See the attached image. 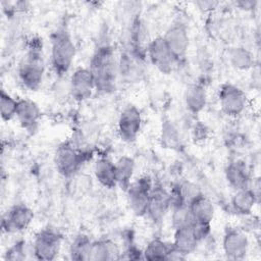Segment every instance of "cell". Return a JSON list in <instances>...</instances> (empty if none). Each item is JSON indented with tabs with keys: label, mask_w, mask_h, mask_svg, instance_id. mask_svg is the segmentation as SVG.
<instances>
[{
	"label": "cell",
	"mask_w": 261,
	"mask_h": 261,
	"mask_svg": "<svg viewBox=\"0 0 261 261\" xmlns=\"http://www.w3.org/2000/svg\"><path fill=\"white\" fill-rule=\"evenodd\" d=\"M89 68L94 75L97 92L107 94L115 90L119 76L118 58L111 46H99L91 58Z\"/></svg>",
	"instance_id": "obj_1"
},
{
	"label": "cell",
	"mask_w": 261,
	"mask_h": 261,
	"mask_svg": "<svg viewBox=\"0 0 261 261\" xmlns=\"http://www.w3.org/2000/svg\"><path fill=\"white\" fill-rule=\"evenodd\" d=\"M45 69L42 42L32 40L17 67V74L21 85L30 91L39 90L44 81Z\"/></svg>",
	"instance_id": "obj_2"
},
{
	"label": "cell",
	"mask_w": 261,
	"mask_h": 261,
	"mask_svg": "<svg viewBox=\"0 0 261 261\" xmlns=\"http://www.w3.org/2000/svg\"><path fill=\"white\" fill-rule=\"evenodd\" d=\"M75 52V45L67 30L58 29L51 35L50 61L52 69L58 76H63L69 71Z\"/></svg>",
	"instance_id": "obj_3"
},
{
	"label": "cell",
	"mask_w": 261,
	"mask_h": 261,
	"mask_svg": "<svg viewBox=\"0 0 261 261\" xmlns=\"http://www.w3.org/2000/svg\"><path fill=\"white\" fill-rule=\"evenodd\" d=\"M62 234L51 227L41 229L32 243L33 258L37 260H54L61 249Z\"/></svg>",
	"instance_id": "obj_4"
},
{
	"label": "cell",
	"mask_w": 261,
	"mask_h": 261,
	"mask_svg": "<svg viewBox=\"0 0 261 261\" xmlns=\"http://www.w3.org/2000/svg\"><path fill=\"white\" fill-rule=\"evenodd\" d=\"M146 54L152 65L164 74L171 73L179 65V60L171 52L162 36H158L149 42Z\"/></svg>",
	"instance_id": "obj_5"
},
{
	"label": "cell",
	"mask_w": 261,
	"mask_h": 261,
	"mask_svg": "<svg viewBox=\"0 0 261 261\" xmlns=\"http://www.w3.org/2000/svg\"><path fill=\"white\" fill-rule=\"evenodd\" d=\"M153 185V179L149 175H142L133 180L125 190L129 208L137 216L147 215Z\"/></svg>",
	"instance_id": "obj_6"
},
{
	"label": "cell",
	"mask_w": 261,
	"mask_h": 261,
	"mask_svg": "<svg viewBox=\"0 0 261 261\" xmlns=\"http://www.w3.org/2000/svg\"><path fill=\"white\" fill-rule=\"evenodd\" d=\"M217 97L221 111L230 117L240 116L248 105L246 93L241 88L230 83H225L220 86Z\"/></svg>",
	"instance_id": "obj_7"
},
{
	"label": "cell",
	"mask_w": 261,
	"mask_h": 261,
	"mask_svg": "<svg viewBox=\"0 0 261 261\" xmlns=\"http://www.w3.org/2000/svg\"><path fill=\"white\" fill-rule=\"evenodd\" d=\"M85 153L77 151L69 142H64L57 147L55 153V166L57 171L66 177L72 176L82 167Z\"/></svg>",
	"instance_id": "obj_8"
},
{
	"label": "cell",
	"mask_w": 261,
	"mask_h": 261,
	"mask_svg": "<svg viewBox=\"0 0 261 261\" xmlns=\"http://www.w3.org/2000/svg\"><path fill=\"white\" fill-rule=\"evenodd\" d=\"M142 113L134 105H128L120 112L117 120V133L125 143H134L142 129Z\"/></svg>",
	"instance_id": "obj_9"
},
{
	"label": "cell",
	"mask_w": 261,
	"mask_h": 261,
	"mask_svg": "<svg viewBox=\"0 0 261 261\" xmlns=\"http://www.w3.org/2000/svg\"><path fill=\"white\" fill-rule=\"evenodd\" d=\"M34 219V211L28 205L23 203L15 204L2 218V230L3 232L12 234L25 230Z\"/></svg>",
	"instance_id": "obj_10"
},
{
	"label": "cell",
	"mask_w": 261,
	"mask_h": 261,
	"mask_svg": "<svg viewBox=\"0 0 261 261\" xmlns=\"http://www.w3.org/2000/svg\"><path fill=\"white\" fill-rule=\"evenodd\" d=\"M68 91L71 98L77 102L88 100L96 91L95 80L89 67H79L70 75Z\"/></svg>",
	"instance_id": "obj_11"
},
{
	"label": "cell",
	"mask_w": 261,
	"mask_h": 261,
	"mask_svg": "<svg viewBox=\"0 0 261 261\" xmlns=\"http://www.w3.org/2000/svg\"><path fill=\"white\" fill-rule=\"evenodd\" d=\"M249 239L244 229L228 227L222 238V249L226 258L230 260H243L248 254Z\"/></svg>",
	"instance_id": "obj_12"
},
{
	"label": "cell",
	"mask_w": 261,
	"mask_h": 261,
	"mask_svg": "<svg viewBox=\"0 0 261 261\" xmlns=\"http://www.w3.org/2000/svg\"><path fill=\"white\" fill-rule=\"evenodd\" d=\"M162 37L171 52L179 61L186 57L190 46V37L185 24L181 22L171 24Z\"/></svg>",
	"instance_id": "obj_13"
},
{
	"label": "cell",
	"mask_w": 261,
	"mask_h": 261,
	"mask_svg": "<svg viewBox=\"0 0 261 261\" xmlns=\"http://www.w3.org/2000/svg\"><path fill=\"white\" fill-rule=\"evenodd\" d=\"M170 210L169 191L161 185H153L147 215L154 223H160Z\"/></svg>",
	"instance_id": "obj_14"
},
{
	"label": "cell",
	"mask_w": 261,
	"mask_h": 261,
	"mask_svg": "<svg viewBox=\"0 0 261 261\" xmlns=\"http://www.w3.org/2000/svg\"><path fill=\"white\" fill-rule=\"evenodd\" d=\"M224 174L228 185L234 191L249 188L253 181L250 168L242 159H234L228 162L224 169Z\"/></svg>",
	"instance_id": "obj_15"
},
{
	"label": "cell",
	"mask_w": 261,
	"mask_h": 261,
	"mask_svg": "<svg viewBox=\"0 0 261 261\" xmlns=\"http://www.w3.org/2000/svg\"><path fill=\"white\" fill-rule=\"evenodd\" d=\"M42 113L39 105L30 99H18L15 118L19 125L28 130L33 132L38 127Z\"/></svg>",
	"instance_id": "obj_16"
},
{
	"label": "cell",
	"mask_w": 261,
	"mask_h": 261,
	"mask_svg": "<svg viewBox=\"0 0 261 261\" xmlns=\"http://www.w3.org/2000/svg\"><path fill=\"white\" fill-rule=\"evenodd\" d=\"M121 250L117 243L110 239L93 241L88 256L90 261H110L120 259Z\"/></svg>",
	"instance_id": "obj_17"
},
{
	"label": "cell",
	"mask_w": 261,
	"mask_h": 261,
	"mask_svg": "<svg viewBox=\"0 0 261 261\" xmlns=\"http://www.w3.org/2000/svg\"><path fill=\"white\" fill-rule=\"evenodd\" d=\"M259 201V196L252 190L251 187L234 191L230 205L232 210L242 216H250L255 205Z\"/></svg>",
	"instance_id": "obj_18"
},
{
	"label": "cell",
	"mask_w": 261,
	"mask_h": 261,
	"mask_svg": "<svg viewBox=\"0 0 261 261\" xmlns=\"http://www.w3.org/2000/svg\"><path fill=\"white\" fill-rule=\"evenodd\" d=\"M94 175L96 180L106 189L117 187L115 163L107 157H100L94 163Z\"/></svg>",
	"instance_id": "obj_19"
},
{
	"label": "cell",
	"mask_w": 261,
	"mask_h": 261,
	"mask_svg": "<svg viewBox=\"0 0 261 261\" xmlns=\"http://www.w3.org/2000/svg\"><path fill=\"white\" fill-rule=\"evenodd\" d=\"M189 208L195 222H212L215 214L214 205L211 200L203 193L189 203Z\"/></svg>",
	"instance_id": "obj_20"
},
{
	"label": "cell",
	"mask_w": 261,
	"mask_h": 261,
	"mask_svg": "<svg viewBox=\"0 0 261 261\" xmlns=\"http://www.w3.org/2000/svg\"><path fill=\"white\" fill-rule=\"evenodd\" d=\"M171 244L177 251L187 257L196 251L200 242L197 239L191 224L190 226L174 229L173 242Z\"/></svg>",
	"instance_id": "obj_21"
},
{
	"label": "cell",
	"mask_w": 261,
	"mask_h": 261,
	"mask_svg": "<svg viewBox=\"0 0 261 261\" xmlns=\"http://www.w3.org/2000/svg\"><path fill=\"white\" fill-rule=\"evenodd\" d=\"M187 109L194 114L201 112L207 104V91L203 84L197 83L190 85L184 95Z\"/></svg>",
	"instance_id": "obj_22"
},
{
	"label": "cell",
	"mask_w": 261,
	"mask_h": 261,
	"mask_svg": "<svg viewBox=\"0 0 261 261\" xmlns=\"http://www.w3.org/2000/svg\"><path fill=\"white\" fill-rule=\"evenodd\" d=\"M114 163L117 186L125 191L134 180L136 170L135 160L129 156L123 155L119 157Z\"/></svg>",
	"instance_id": "obj_23"
},
{
	"label": "cell",
	"mask_w": 261,
	"mask_h": 261,
	"mask_svg": "<svg viewBox=\"0 0 261 261\" xmlns=\"http://www.w3.org/2000/svg\"><path fill=\"white\" fill-rule=\"evenodd\" d=\"M171 249V244L163 241L160 238L152 239L148 242L143 250V259L145 260H166V257Z\"/></svg>",
	"instance_id": "obj_24"
},
{
	"label": "cell",
	"mask_w": 261,
	"mask_h": 261,
	"mask_svg": "<svg viewBox=\"0 0 261 261\" xmlns=\"http://www.w3.org/2000/svg\"><path fill=\"white\" fill-rule=\"evenodd\" d=\"M228 59L231 66L239 70H248L254 65V57L245 47L232 48L229 51Z\"/></svg>",
	"instance_id": "obj_25"
},
{
	"label": "cell",
	"mask_w": 261,
	"mask_h": 261,
	"mask_svg": "<svg viewBox=\"0 0 261 261\" xmlns=\"http://www.w3.org/2000/svg\"><path fill=\"white\" fill-rule=\"evenodd\" d=\"M92 240L84 234H77L71 242L69 247V255L73 260H88V256L90 253Z\"/></svg>",
	"instance_id": "obj_26"
},
{
	"label": "cell",
	"mask_w": 261,
	"mask_h": 261,
	"mask_svg": "<svg viewBox=\"0 0 261 261\" xmlns=\"http://www.w3.org/2000/svg\"><path fill=\"white\" fill-rule=\"evenodd\" d=\"M170 210H171V224L173 226V229L190 226L194 222L189 205L187 204L175 205L171 207Z\"/></svg>",
	"instance_id": "obj_27"
},
{
	"label": "cell",
	"mask_w": 261,
	"mask_h": 261,
	"mask_svg": "<svg viewBox=\"0 0 261 261\" xmlns=\"http://www.w3.org/2000/svg\"><path fill=\"white\" fill-rule=\"evenodd\" d=\"M18 99H15L4 89H2L0 96V114L4 121H9L15 117Z\"/></svg>",
	"instance_id": "obj_28"
},
{
	"label": "cell",
	"mask_w": 261,
	"mask_h": 261,
	"mask_svg": "<svg viewBox=\"0 0 261 261\" xmlns=\"http://www.w3.org/2000/svg\"><path fill=\"white\" fill-rule=\"evenodd\" d=\"M161 141L165 148L175 149L180 143L178 129L170 121H165L162 124L161 129Z\"/></svg>",
	"instance_id": "obj_29"
},
{
	"label": "cell",
	"mask_w": 261,
	"mask_h": 261,
	"mask_svg": "<svg viewBox=\"0 0 261 261\" xmlns=\"http://www.w3.org/2000/svg\"><path fill=\"white\" fill-rule=\"evenodd\" d=\"M29 254H32L33 256L32 245L31 247L28 248V245L25 242L18 241L6 251L4 258L9 260H23L28 258Z\"/></svg>",
	"instance_id": "obj_30"
},
{
	"label": "cell",
	"mask_w": 261,
	"mask_h": 261,
	"mask_svg": "<svg viewBox=\"0 0 261 261\" xmlns=\"http://www.w3.org/2000/svg\"><path fill=\"white\" fill-rule=\"evenodd\" d=\"M196 4H197V6L199 8L207 10V9L215 8L218 5V2H214V1H198V2H196Z\"/></svg>",
	"instance_id": "obj_31"
},
{
	"label": "cell",
	"mask_w": 261,
	"mask_h": 261,
	"mask_svg": "<svg viewBox=\"0 0 261 261\" xmlns=\"http://www.w3.org/2000/svg\"><path fill=\"white\" fill-rule=\"evenodd\" d=\"M237 5H238L241 9L249 10V9H252V8H254V7H255L256 2H255V1H252V0H246V1H240V2H237Z\"/></svg>",
	"instance_id": "obj_32"
}]
</instances>
